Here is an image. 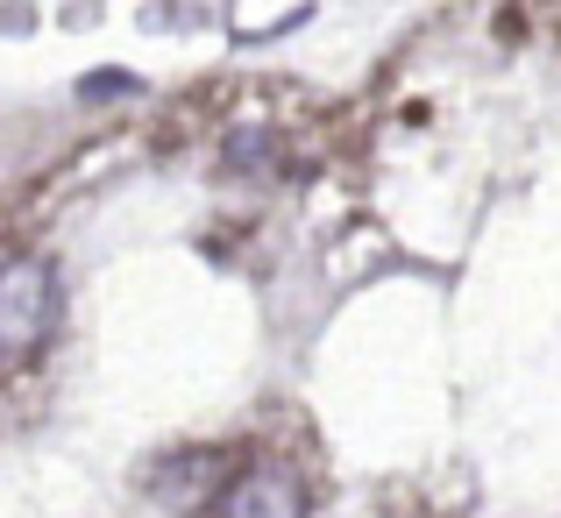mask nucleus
Segmentation results:
<instances>
[{
	"label": "nucleus",
	"mask_w": 561,
	"mask_h": 518,
	"mask_svg": "<svg viewBox=\"0 0 561 518\" xmlns=\"http://www.w3.org/2000/svg\"><path fill=\"white\" fill-rule=\"evenodd\" d=\"M57 327V270L43 256L0 263V355H36Z\"/></svg>",
	"instance_id": "f257e3e1"
},
{
	"label": "nucleus",
	"mask_w": 561,
	"mask_h": 518,
	"mask_svg": "<svg viewBox=\"0 0 561 518\" xmlns=\"http://www.w3.org/2000/svg\"><path fill=\"white\" fill-rule=\"evenodd\" d=\"M220 518H306V483L285 462H249L220 483Z\"/></svg>",
	"instance_id": "f03ea898"
},
{
	"label": "nucleus",
	"mask_w": 561,
	"mask_h": 518,
	"mask_svg": "<svg viewBox=\"0 0 561 518\" xmlns=\"http://www.w3.org/2000/svg\"><path fill=\"white\" fill-rule=\"evenodd\" d=\"M220 476H228V454L220 448H185L150 476V491L164 497L171 511H192V505H214L220 497Z\"/></svg>",
	"instance_id": "7ed1b4c3"
},
{
	"label": "nucleus",
	"mask_w": 561,
	"mask_h": 518,
	"mask_svg": "<svg viewBox=\"0 0 561 518\" xmlns=\"http://www.w3.org/2000/svg\"><path fill=\"white\" fill-rule=\"evenodd\" d=\"M228 164H242V171H256V164H277V142L263 136V128H242V136H228Z\"/></svg>",
	"instance_id": "20e7f679"
}]
</instances>
